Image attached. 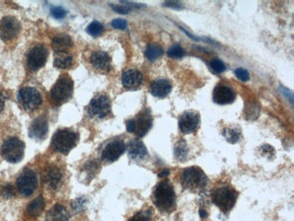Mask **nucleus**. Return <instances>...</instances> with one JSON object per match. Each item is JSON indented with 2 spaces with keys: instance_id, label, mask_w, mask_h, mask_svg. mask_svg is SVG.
<instances>
[{
  "instance_id": "obj_1",
  "label": "nucleus",
  "mask_w": 294,
  "mask_h": 221,
  "mask_svg": "<svg viewBox=\"0 0 294 221\" xmlns=\"http://www.w3.org/2000/svg\"><path fill=\"white\" fill-rule=\"evenodd\" d=\"M154 205L163 213L170 214L176 210L177 196L171 182L165 178L154 188L152 196Z\"/></svg>"
},
{
  "instance_id": "obj_2",
  "label": "nucleus",
  "mask_w": 294,
  "mask_h": 221,
  "mask_svg": "<svg viewBox=\"0 0 294 221\" xmlns=\"http://www.w3.org/2000/svg\"><path fill=\"white\" fill-rule=\"evenodd\" d=\"M180 183L187 191L192 193H201L206 191L209 179L201 168L192 166L182 171L180 175Z\"/></svg>"
},
{
  "instance_id": "obj_3",
  "label": "nucleus",
  "mask_w": 294,
  "mask_h": 221,
  "mask_svg": "<svg viewBox=\"0 0 294 221\" xmlns=\"http://www.w3.org/2000/svg\"><path fill=\"white\" fill-rule=\"evenodd\" d=\"M238 198V192L230 185H221L211 192V199L224 214L233 209Z\"/></svg>"
},
{
  "instance_id": "obj_4",
  "label": "nucleus",
  "mask_w": 294,
  "mask_h": 221,
  "mask_svg": "<svg viewBox=\"0 0 294 221\" xmlns=\"http://www.w3.org/2000/svg\"><path fill=\"white\" fill-rule=\"evenodd\" d=\"M79 140L78 133L68 129H62L55 133L52 139V147L59 154L67 155L74 149Z\"/></svg>"
},
{
  "instance_id": "obj_5",
  "label": "nucleus",
  "mask_w": 294,
  "mask_h": 221,
  "mask_svg": "<svg viewBox=\"0 0 294 221\" xmlns=\"http://www.w3.org/2000/svg\"><path fill=\"white\" fill-rule=\"evenodd\" d=\"M74 92V82L67 74L61 75L51 90V98L56 105L66 103Z\"/></svg>"
},
{
  "instance_id": "obj_6",
  "label": "nucleus",
  "mask_w": 294,
  "mask_h": 221,
  "mask_svg": "<svg viewBox=\"0 0 294 221\" xmlns=\"http://www.w3.org/2000/svg\"><path fill=\"white\" fill-rule=\"evenodd\" d=\"M25 143L17 137H11L4 141L1 147L2 157L10 163H18L25 155Z\"/></svg>"
},
{
  "instance_id": "obj_7",
  "label": "nucleus",
  "mask_w": 294,
  "mask_h": 221,
  "mask_svg": "<svg viewBox=\"0 0 294 221\" xmlns=\"http://www.w3.org/2000/svg\"><path fill=\"white\" fill-rule=\"evenodd\" d=\"M18 101L25 110H34L42 104V95L33 87H24L18 93Z\"/></svg>"
},
{
  "instance_id": "obj_8",
  "label": "nucleus",
  "mask_w": 294,
  "mask_h": 221,
  "mask_svg": "<svg viewBox=\"0 0 294 221\" xmlns=\"http://www.w3.org/2000/svg\"><path fill=\"white\" fill-rule=\"evenodd\" d=\"M111 112L110 99L105 94H99L92 99L88 106V113L95 119H104Z\"/></svg>"
},
{
  "instance_id": "obj_9",
  "label": "nucleus",
  "mask_w": 294,
  "mask_h": 221,
  "mask_svg": "<svg viewBox=\"0 0 294 221\" xmlns=\"http://www.w3.org/2000/svg\"><path fill=\"white\" fill-rule=\"evenodd\" d=\"M19 192L25 197H29L37 188V177L36 172L30 169H25L21 172L17 180Z\"/></svg>"
},
{
  "instance_id": "obj_10",
  "label": "nucleus",
  "mask_w": 294,
  "mask_h": 221,
  "mask_svg": "<svg viewBox=\"0 0 294 221\" xmlns=\"http://www.w3.org/2000/svg\"><path fill=\"white\" fill-rule=\"evenodd\" d=\"M200 126V113L195 110L184 111L178 118L179 131L183 134L196 133Z\"/></svg>"
},
{
  "instance_id": "obj_11",
  "label": "nucleus",
  "mask_w": 294,
  "mask_h": 221,
  "mask_svg": "<svg viewBox=\"0 0 294 221\" xmlns=\"http://www.w3.org/2000/svg\"><path fill=\"white\" fill-rule=\"evenodd\" d=\"M21 31V23L14 17H5L0 20V38L9 42L18 37Z\"/></svg>"
},
{
  "instance_id": "obj_12",
  "label": "nucleus",
  "mask_w": 294,
  "mask_h": 221,
  "mask_svg": "<svg viewBox=\"0 0 294 221\" xmlns=\"http://www.w3.org/2000/svg\"><path fill=\"white\" fill-rule=\"evenodd\" d=\"M48 50L43 44H37L31 48L26 55L27 66L32 71H37L43 67L47 61Z\"/></svg>"
},
{
  "instance_id": "obj_13",
  "label": "nucleus",
  "mask_w": 294,
  "mask_h": 221,
  "mask_svg": "<svg viewBox=\"0 0 294 221\" xmlns=\"http://www.w3.org/2000/svg\"><path fill=\"white\" fill-rule=\"evenodd\" d=\"M125 150L126 145L123 139L114 138L105 145L102 152V159L108 163H112L125 153Z\"/></svg>"
},
{
  "instance_id": "obj_14",
  "label": "nucleus",
  "mask_w": 294,
  "mask_h": 221,
  "mask_svg": "<svg viewBox=\"0 0 294 221\" xmlns=\"http://www.w3.org/2000/svg\"><path fill=\"white\" fill-rule=\"evenodd\" d=\"M134 123L135 135L139 138H142L147 134L151 129L153 124V118L148 109L141 110V112L132 119Z\"/></svg>"
},
{
  "instance_id": "obj_15",
  "label": "nucleus",
  "mask_w": 294,
  "mask_h": 221,
  "mask_svg": "<svg viewBox=\"0 0 294 221\" xmlns=\"http://www.w3.org/2000/svg\"><path fill=\"white\" fill-rule=\"evenodd\" d=\"M236 94L231 87L219 84L214 87L213 92V100L217 105H230L235 100Z\"/></svg>"
},
{
  "instance_id": "obj_16",
  "label": "nucleus",
  "mask_w": 294,
  "mask_h": 221,
  "mask_svg": "<svg viewBox=\"0 0 294 221\" xmlns=\"http://www.w3.org/2000/svg\"><path fill=\"white\" fill-rule=\"evenodd\" d=\"M48 133V123L44 116H40L31 123L29 136L37 141H43Z\"/></svg>"
},
{
  "instance_id": "obj_17",
  "label": "nucleus",
  "mask_w": 294,
  "mask_h": 221,
  "mask_svg": "<svg viewBox=\"0 0 294 221\" xmlns=\"http://www.w3.org/2000/svg\"><path fill=\"white\" fill-rule=\"evenodd\" d=\"M122 82L124 88L127 90H136L141 86L143 82V75L139 70L129 69L123 73Z\"/></svg>"
},
{
  "instance_id": "obj_18",
  "label": "nucleus",
  "mask_w": 294,
  "mask_h": 221,
  "mask_svg": "<svg viewBox=\"0 0 294 221\" xmlns=\"http://www.w3.org/2000/svg\"><path fill=\"white\" fill-rule=\"evenodd\" d=\"M90 61L92 66L103 73H107L111 67V58L108 53L104 51H98L92 54Z\"/></svg>"
},
{
  "instance_id": "obj_19",
  "label": "nucleus",
  "mask_w": 294,
  "mask_h": 221,
  "mask_svg": "<svg viewBox=\"0 0 294 221\" xmlns=\"http://www.w3.org/2000/svg\"><path fill=\"white\" fill-rule=\"evenodd\" d=\"M43 180L52 190H57L63 180V173L56 166H50L43 175Z\"/></svg>"
},
{
  "instance_id": "obj_20",
  "label": "nucleus",
  "mask_w": 294,
  "mask_h": 221,
  "mask_svg": "<svg viewBox=\"0 0 294 221\" xmlns=\"http://www.w3.org/2000/svg\"><path fill=\"white\" fill-rule=\"evenodd\" d=\"M149 90L155 97L165 98L171 92L172 86L167 79H158L151 83Z\"/></svg>"
},
{
  "instance_id": "obj_21",
  "label": "nucleus",
  "mask_w": 294,
  "mask_h": 221,
  "mask_svg": "<svg viewBox=\"0 0 294 221\" xmlns=\"http://www.w3.org/2000/svg\"><path fill=\"white\" fill-rule=\"evenodd\" d=\"M147 150L142 141L134 139L129 141V156L131 160H142L147 158Z\"/></svg>"
},
{
  "instance_id": "obj_22",
  "label": "nucleus",
  "mask_w": 294,
  "mask_h": 221,
  "mask_svg": "<svg viewBox=\"0 0 294 221\" xmlns=\"http://www.w3.org/2000/svg\"><path fill=\"white\" fill-rule=\"evenodd\" d=\"M71 216L67 209L60 204H56L45 216V221H70Z\"/></svg>"
},
{
  "instance_id": "obj_23",
  "label": "nucleus",
  "mask_w": 294,
  "mask_h": 221,
  "mask_svg": "<svg viewBox=\"0 0 294 221\" xmlns=\"http://www.w3.org/2000/svg\"><path fill=\"white\" fill-rule=\"evenodd\" d=\"M222 135L225 137L229 143L234 144L241 140L242 138V130L238 125H229L223 130Z\"/></svg>"
},
{
  "instance_id": "obj_24",
  "label": "nucleus",
  "mask_w": 294,
  "mask_h": 221,
  "mask_svg": "<svg viewBox=\"0 0 294 221\" xmlns=\"http://www.w3.org/2000/svg\"><path fill=\"white\" fill-rule=\"evenodd\" d=\"M74 62L72 55H70L66 51L63 52H55L54 66L59 69H67L71 67Z\"/></svg>"
},
{
  "instance_id": "obj_25",
  "label": "nucleus",
  "mask_w": 294,
  "mask_h": 221,
  "mask_svg": "<svg viewBox=\"0 0 294 221\" xmlns=\"http://www.w3.org/2000/svg\"><path fill=\"white\" fill-rule=\"evenodd\" d=\"M73 45V40L68 35H59L53 39L52 46L55 52H63Z\"/></svg>"
},
{
  "instance_id": "obj_26",
  "label": "nucleus",
  "mask_w": 294,
  "mask_h": 221,
  "mask_svg": "<svg viewBox=\"0 0 294 221\" xmlns=\"http://www.w3.org/2000/svg\"><path fill=\"white\" fill-rule=\"evenodd\" d=\"M189 148L188 145V142L184 139L179 140L175 144L174 156H175L176 160L184 162L189 158Z\"/></svg>"
},
{
  "instance_id": "obj_27",
  "label": "nucleus",
  "mask_w": 294,
  "mask_h": 221,
  "mask_svg": "<svg viewBox=\"0 0 294 221\" xmlns=\"http://www.w3.org/2000/svg\"><path fill=\"white\" fill-rule=\"evenodd\" d=\"M44 207H45V202L43 197H38L28 205L27 213L31 217H38L43 212Z\"/></svg>"
},
{
  "instance_id": "obj_28",
  "label": "nucleus",
  "mask_w": 294,
  "mask_h": 221,
  "mask_svg": "<svg viewBox=\"0 0 294 221\" xmlns=\"http://www.w3.org/2000/svg\"><path fill=\"white\" fill-rule=\"evenodd\" d=\"M164 54L163 48L157 44H149L147 46L145 55L147 60L150 62L156 61Z\"/></svg>"
},
{
  "instance_id": "obj_29",
  "label": "nucleus",
  "mask_w": 294,
  "mask_h": 221,
  "mask_svg": "<svg viewBox=\"0 0 294 221\" xmlns=\"http://www.w3.org/2000/svg\"><path fill=\"white\" fill-rule=\"evenodd\" d=\"M153 210L151 209H143L132 216L128 221H151Z\"/></svg>"
},
{
  "instance_id": "obj_30",
  "label": "nucleus",
  "mask_w": 294,
  "mask_h": 221,
  "mask_svg": "<svg viewBox=\"0 0 294 221\" xmlns=\"http://www.w3.org/2000/svg\"><path fill=\"white\" fill-rule=\"evenodd\" d=\"M86 31L92 37H97L104 33L105 27H104V25L98 22V21H93L90 25H88V27L86 28Z\"/></svg>"
},
{
  "instance_id": "obj_31",
  "label": "nucleus",
  "mask_w": 294,
  "mask_h": 221,
  "mask_svg": "<svg viewBox=\"0 0 294 221\" xmlns=\"http://www.w3.org/2000/svg\"><path fill=\"white\" fill-rule=\"evenodd\" d=\"M245 119H249V120H255L259 114H260V108L258 105H254L253 104L251 105H245Z\"/></svg>"
},
{
  "instance_id": "obj_32",
  "label": "nucleus",
  "mask_w": 294,
  "mask_h": 221,
  "mask_svg": "<svg viewBox=\"0 0 294 221\" xmlns=\"http://www.w3.org/2000/svg\"><path fill=\"white\" fill-rule=\"evenodd\" d=\"M186 52L184 48L179 44H174L168 51V55L172 58H181L184 56Z\"/></svg>"
},
{
  "instance_id": "obj_33",
  "label": "nucleus",
  "mask_w": 294,
  "mask_h": 221,
  "mask_svg": "<svg viewBox=\"0 0 294 221\" xmlns=\"http://www.w3.org/2000/svg\"><path fill=\"white\" fill-rule=\"evenodd\" d=\"M209 66H210V68L212 69V71H214V73H216V74H221V73L225 72L226 69H227V66L224 64V62L220 60V59H217V58H215L214 60L210 62Z\"/></svg>"
},
{
  "instance_id": "obj_34",
  "label": "nucleus",
  "mask_w": 294,
  "mask_h": 221,
  "mask_svg": "<svg viewBox=\"0 0 294 221\" xmlns=\"http://www.w3.org/2000/svg\"><path fill=\"white\" fill-rule=\"evenodd\" d=\"M98 170V162H96L95 160H92V161L88 162L84 167V172L87 174V176H89L91 178H92V177L95 175V173Z\"/></svg>"
},
{
  "instance_id": "obj_35",
  "label": "nucleus",
  "mask_w": 294,
  "mask_h": 221,
  "mask_svg": "<svg viewBox=\"0 0 294 221\" xmlns=\"http://www.w3.org/2000/svg\"><path fill=\"white\" fill-rule=\"evenodd\" d=\"M85 203L86 199L84 198H78L72 202V209H74V211L75 212H81L84 209Z\"/></svg>"
},
{
  "instance_id": "obj_36",
  "label": "nucleus",
  "mask_w": 294,
  "mask_h": 221,
  "mask_svg": "<svg viewBox=\"0 0 294 221\" xmlns=\"http://www.w3.org/2000/svg\"><path fill=\"white\" fill-rule=\"evenodd\" d=\"M234 74L239 80L243 81V82H247L250 79V74L245 68H237L234 71Z\"/></svg>"
},
{
  "instance_id": "obj_37",
  "label": "nucleus",
  "mask_w": 294,
  "mask_h": 221,
  "mask_svg": "<svg viewBox=\"0 0 294 221\" xmlns=\"http://www.w3.org/2000/svg\"><path fill=\"white\" fill-rule=\"evenodd\" d=\"M51 14L55 19H61L66 16V11L61 6H54L51 8Z\"/></svg>"
},
{
  "instance_id": "obj_38",
  "label": "nucleus",
  "mask_w": 294,
  "mask_h": 221,
  "mask_svg": "<svg viewBox=\"0 0 294 221\" xmlns=\"http://www.w3.org/2000/svg\"><path fill=\"white\" fill-rule=\"evenodd\" d=\"M110 6L115 12L122 14V15H126V14H128V13L131 11V8L129 6H127V5L121 6V5H112V4H110Z\"/></svg>"
},
{
  "instance_id": "obj_39",
  "label": "nucleus",
  "mask_w": 294,
  "mask_h": 221,
  "mask_svg": "<svg viewBox=\"0 0 294 221\" xmlns=\"http://www.w3.org/2000/svg\"><path fill=\"white\" fill-rule=\"evenodd\" d=\"M1 195L5 199H10L14 196V188L11 184H6L1 190Z\"/></svg>"
},
{
  "instance_id": "obj_40",
  "label": "nucleus",
  "mask_w": 294,
  "mask_h": 221,
  "mask_svg": "<svg viewBox=\"0 0 294 221\" xmlns=\"http://www.w3.org/2000/svg\"><path fill=\"white\" fill-rule=\"evenodd\" d=\"M111 25L117 28V29H120V30H124L126 27H127V21L122 19H117L112 20L111 22Z\"/></svg>"
},
{
  "instance_id": "obj_41",
  "label": "nucleus",
  "mask_w": 294,
  "mask_h": 221,
  "mask_svg": "<svg viewBox=\"0 0 294 221\" xmlns=\"http://www.w3.org/2000/svg\"><path fill=\"white\" fill-rule=\"evenodd\" d=\"M164 6L176 9V10H180V9L184 8V5L178 1H167L164 3Z\"/></svg>"
},
{
  "instance_id": "obj_42",
  "label": "nucleus",
  "mask_w": 294,
  "mask_h": 221,
  "mask_svg": "<svg viewBox=\"0 0 294 221\" xmlns=\"http://www.w3.org/2000/svg\"><path fill=\"white\" fill-rule=\"evenodd\" d=\"M261 150H262L263 153H265V154H264L265 156H272L273 158L275 156V151H274V149H273V147L270 146V145L264 144V145H263V146L261 147Z\"/></svg>"
},
{
  "instance_id": "obj_43",
  "label": "nucleus",
  "mask_w": 294,
  "mask_h": 221,
  "mask_svg": "<svg viewBox=\"0 0 294 221\" xmlns=\"http://www.w3.org/2000/svg\"><path fill=\"white\" fill-rule=\"evenodd\" d=\"M281 92L285 97H287V99L291 100L292 104H294V94H293V92H291L288 89L284 88V87H281Z\"/></svg>"
},
{
  "instance_id": "obj_44",
  "label": "nucleus",
  "mask_w": 294,
  "mask_h": 221,
  "mask_svg": "<svg viewBox=\"0 0 294 221\" xmlns=\"http://www.w3.org/2000/svg\"><path fill=\"white\" fill-rule=\"evenodd\" d=\"M5 102H6V97L3 94V92H0V112L3 110L5 107Z\"/></svg>"
},
{
  "instance_id": "obj_45",
  "label": "nucleus",
  "mask_w": 294,
  "mask_h": 221,
  "mask_svg": "<svg viewBox=\"0 0 294 221\" xmlns=\"http://www.w3.org/2000/svg\"><path fill=\"white\" fill-rule=\"evenodd\" d=\"M199 215H200L201 219H203V220H206V219L209 218V213H208V211L206 209H199Z\"/></svg>"
},
{
  "instance_id": "obj_46",
  "label": "nucleus",
  "mask_w": 294,
  "mask_h": 221,
  "mask_svg": "<svg viewBox=\"0 0 294 221\" xmlns=\"http://www.w3.org/2000/svg\"><path fill=\"white\" fill-rule=\"evenodd\" d=\"M169 175V170H163L159 173V178H167Z\"/></svg>"
},
{
  "instance_id": "obj_47",
  "label": "nucleus",
  "mask_w": 294,
  "mask_h": 221,
  "mask_svg": "<svg viewBox=\"0 0 294 221\" xmlns=\"http://www.w3.org/2000/svg\"><path fill=\"white\" fill-rule=\"evenodd\" d=\"M180 28H181L182 30L184 31L185 33H186V34H187V35H188L189 37H191V38H193V39H195V40H196V41H199V37H195V36H193V35H192V34H191L190 32L186 30V29H184L183 27H180Z\"/></svg>"
}]
</instances>
